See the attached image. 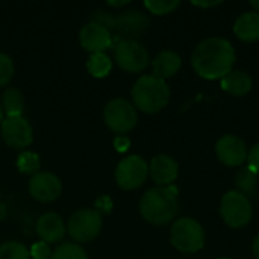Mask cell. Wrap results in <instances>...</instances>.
<instances>
[{
	"label": "cell",
	"instance_id": "cell-1",
	"mask_svg": "<svg viewBox=\"0 0 259 259\" xmlns=\"http://www.w3.org/2000/svg\"><path fill=\"white\" fill-rule=\"evenodd\" d=\"M237 55L234 46L219 36L200 41L191 55V65L194 71L208 80L223 79L232 71Z\"/></svg>",
	"mask_w": 259,
	"mask_h": 259
},
{
	"label": "cell",
	"instance_id": "cell-2",
	"mask_svg": "<svg viewBox=\"0 0 259 259\" xmlns=\"http://www.w3.org/2000/svg\"><path fill=\"white\" fill-rule=\"evenodd\" d=\"M178 211V188L173 185L152 188L140 200V212L143 219L156 226L170 223Z\"/></svg>",
	"mask_w": 259,
	"mask_h": 259
},
{
	"label": "cell",
	"instance_id": "cell-3",
	"mask_svg": "<svg viewBox=\"0 0 259 259\" xmlns=\"http://www.w3.org/2000/svg\"><path fill=\"white\" fill-rule=\"evenodd\" d=\"M134 106L146 114H156L170 102V88L165 80L147 74L141 76L132 88Z\"/></svg>",
	"mask_w": 259,
	"mask_h": 259
},
{
	"label": "cell",
	"instance_id": "cell-4",
	"mask_svg": "<svg viewBox=\"0 0 259 259\" xmlns=\"http://www.w3.org/2000/svg\"><path fill=\"white\" fill-rule=\"evenodd\" d=\"M170 240L175 249L182 253H196L205 246V231L194 219H179L173 223Z\"/></svg>",
	"mask_w": 259,
	"mask_h": 259
},
{
	"label": "cell",
	"instance_id": "cell-5",
	"mask_svg": "<svg viewBox=\"0 0 259 259\" xmlns=\"http://www.w3.org/2000/svg\"><path fill=\"white\" fill-rule=\"evenodd\" d=\"M252 203L244 193L232 190L222 197L220 215L229 228L240 229L247 226L252 220Z\"/></svg>",
	"mask_w": 259,
	"mask_h": 259
},
{
	"label": "cell",
	"instance_id": "cell-6",
	"mask_svg": "<svg viewBox=\"0 0 259 259\" xmlns=\"http://www.w3.org/2000/svg\"><path fill=\"white\" fill-rule=\"evenodd\" d=\"M102 225V215L96 209H79L70 217L67 232L74 241L88 243L100 234Z\"/></svg>",
	"mask_w": 259,
	"mask_h": 259
},
{
	"label": "cell",
	"instance_id": "cell-7",
	"mask_svg": "<svg viewBox=\"0 0 259 259\" xmlns=\"http://www.w3.org/2000/svg\"><path fill=\"white\" fill-rule=\"evenodd\" d=\"M105 123L117 134H126L137 124V109L126 99H112L103 109Z\"/></svg>",
	"mask_w": 259,
	"mask_h": 259
},
{
	"label": "cell",
	"instance_id": "cell-8",
	"mask_svg": "<svg viewBox=\"0 0 259 259\" xmlns=\"http://www.w3.org/2000/svg\"><path fill=\"white\" fill-rule=\"evenodd\" d=\"M117 65L127 73H140L149 65V53L143 44L135 39H123L114 50Z\"/></svg>",
	"mask_w": 259,
	"mask_h": 259
},
{
	"label": "cell",
	"instance_id": "cell-9",
	"mask_svg": "<svg viewBox=\"0 0 259 259\" xmlns=\"http://www.w3.org/2000/svg\"><path fill=\"white\" fill-rule=\"evenodd\" d=\"M149 176V165L147 162L138 156L132 155L120 161L115 170V181L121 190L131 191L140 188Z\"/></svg>",
	"mask_w": 259,
	"mask_h": 259
},
{
	"label": "cell",
	"instance_id": "cell-10",
	"mask_svg": "<svg viewBox=\"0 0 259 259\" xmlns=\"http://www.w3.org/2000/svg\"><path fill=\"white\" fill-rule=\"evenodd\" d=\"M2 138L14 149H26L33 140L32 127L24 117H6L2 121Z\"/></svg>",
	"mask_w": 259,
	"mask_h": 259
},
{
	"label": "cell",
	"instance_id": "cell-11",
	"mask_svg": "<svg viewBox=\"0 0 259 259\" xmlns=\"http://www.w3.org/2000/svg\"><path fill=\"white\" fill-rule=\"evenodd\" d=\"M62 184L59 178L49 171H38L29 181V193L38 202H53L61 196Z\"/></svg>",
	"mask_w": 259,
	"mask_h": 259
},
{
	"label": "cell",
	"instance_id": "cell-12",
	"mask_svg": "<svg viewBox=\"0 0 259 259\" xmlns=\"http://www.w3.org/2000/svg\"><path fill=\"white\" fill-rule=\"evenodd\" d=\"M215 153L222 164L238 167L247 161V146L237 135H225L215 144Z\"/></svg>",
	"mask_w": 259,
	"mask_h": 259
},
{
	"label": "cell",
	"instance_id": "cell-13",
	"mask_svg": "<svg viewBox=\"0 0 259 259\" xmlns=\"http://www.w3.org/2000/svg\"><path fill=\"white\" fill-rule=\"evenodd\" d=\"M79 39H80L82 47L91 52V55L105 53V50L112 46V35L109 29L99 21H91L85 24L80 29Z\"/></svg>",
	"mask_w": 259,
	"mask_h": 259
},
{
	"label": "cell",
	"instance_id": "cell-14",
	"mask_svg": "<svg viewBox=\"0 0 259 259\" xmlns=\"http://www.w3.org/2000/svg\"><path fill=\"white\" fill-rule=\"evenodd\" d=\"M149 173L158 187H170L179 173L178 162L168 155H158L152 159L149 165Z\"/></svg>",
	"mask_w": 259,
	"mask_h": 259
},
{
	"label": "cell",
	"instance_id": "cell-15",
	"mask_svg": "<svg viewBox=\"0 0 259 259\" xmlns=\"http://www.w3.org/2000/svg\"><path fill=\"white\" fill-rule=\"evenodd\" d=\"M65 225L55 212L42 214L36 222V234L44 243H59L65 235Z\"/></svg>",
	"mask_w": 259,
	"mask_h": 259
},
{
	"label": "cell",
	"instance_id": "cell-16",
	"mask_svg": "<svg viewBox=\"0 0 259 259\" xmlns=\"http://www.w3.org/2000/svg\"><path fill=\"white\" fill-rule=\"evenodd\" d=\"M182 67V59L178 53L171 50H164L161 52L153 61H152V68H153V76L165 80L171 76H175Z\"/></svg>",
	"mask_w": 259,
	"mask_h": 259
},
{
	"label": "cell",
	"instance_id": "cell-17",
	"mask_svg": "<svg viewBox=\"0 0 259 259\" xmlns=\"http://www.w3.org/2000/svg\"><path fill=\"white\" fill-rule=\"evenodd\" d=\"M234 33L237 38L243 42H255L259 41V14L252 12H244L241 14L235 24H234Z\"/></svg>",
	"mask_w": 259,
	"mask_h": 259
},
{
	"label": "cell",
	"instance_id": "cell-18",
	"mask_svg": "<svg viewBox=\"0 0 259 259\" xmlns=\"http://www.w3.org/2000/svg\"><path fill=\"white\" fill-rule=\"evenodd\" d=\"M222 90L231 96H246L252 90V77L243 70H232L222 79Z\"/></svg>",
	"mask_w": 259,
	"mask_h": 259
},
{
	"label": "cell",
	"instance_id": "cell-19",
	"mask_svg": "<svg viewBox=\"0 0 259 259\" xmlns=\"http://www.w3.org/2000/svg\"><path fill=\"white\" fill-rule=\"evenodd\" d=\"M24 108V97L18 88H8L2 96V109L8 117H21Z\"/></svg>",
	"mask_w": 259,
	"mask_h": 259
},
{
	"label": "cell",
	"instance_id": "cell-20",
	"mask_svg": "<svg viewBox=\"0 0 259 259\" xmlns=\"http://www.w3.org/2000/svg\"><path fill=\"white\" fill-rule=\"evenodd\" d=\"M87 68L94 77H105L112 68V62L106 53H93L87 61Z\"/></svg>",
	"mask_w": 259,
	"mask_h": 259
},
{
	"label": "cell",
	"instance_id": "cell-21",
	"mask_svg": "<svg viewBox=\"0 0 259 259\" xmlns=\"http://www.w3.org/2000/svg\"><path fill=\"white\" fill-rule=\"evenodd\" d=\"M50 259H88V256L79 244L64 243L56 247Z\"/></svg>",
	"mask_w": 259,
	"mask_h": 259
},
{
	"label": "cell",
	"instance_id": "cell-22",
	"mask_svg": "<svg viewBox=\"0 0 259 259\" xmlns=\"http://www.w3.org/2000/svg\"><path fill=\"white\" fill-rule=\"evenodd\" d=\"M0 259H30V253L23 244L8 241L0 246Z\"/></svg>",
	"mask_w": 259,
	"mask_h": 259
},
{
	"label": "cell",
	"instance_id": "cell-23",
	"mask_svg": "<svg viewBox=\"0 0 259 259\" xmlns=\"http://www.w3.org/2000/svg\"><path fill=\"white\" fill-rule=\"evenodd\" d=\"M17 167L24 175H35L39 170V156L33 152H24L18 156Z\"/></svg>",
	"mask_w": 259,
	"mask_h": 259
},
{
	"label": "cell",
	"instance_id": "cell-24",
	"mask_svg": "<svg viewBox=\"0 0 259 259\" xmlns=\"http://www.w3.org/2000/svg\"><path fill=\"white\" fill-rule=\"evenodd\" d=\"M144 6L149 9V12L155 15H165V14L173 12L179 6V2L178 0H146Z\"/></svg>",
	"mask_w": 259,
	"mask_h": 259
},
{
	"label": "cell",
	"instance_id": "cell-25",
	"mask_svg": "<svg viewBox=\"0 0 259 259\" xmlns=\"http://www.w3.org/2000/svg\"><path fill=\"white\" fill-rule=\"evenodd\" d=\"M238 187L246 191V193H252L255 190V184H256V173H253L249 167L240 170V173L235 178Z\"/></svg>",
	"mask_w": 259,
	"mask_h": 259
},
{
	"label": "cell",
	"instance_id": "cell-26",
	"mask_svg": "<svg viewBox=\"0 0 259 259\" xmlns=\"http://www.w3.org/2000/svg\"><path fill=\"white\" fill-rule=\"evenodd\" d=\"M14 76V62L6 53H0V87L9 83Z\"/></svg>",
	"mask_w": 259,
	"mask_h": 259
},
{
	"label": "cell",
	"instance_id": "cell-27",
	"mask_svg": "<svg viewBox=\"0 0 259 259\" xmlns=\"http://www.w3.org/2000/svg\"><path fill=\"white\" fill-rule=\"evenodd\" d=\"M30 256L33 259H49L52 256V252H50V247L47 243L44 241H38L32 246L30 249Z\"/></svg>",
	"mask_w": 259,
	"mask_h": 259
},
{
	"label": "cell",
	"instance_id": "cell-28",
	"mask_svg": "<svg viewBox=\"0 0 259 259\" xmlns=\"http://www.w3.org/2000/svg\"><path fill=\"white\" fill-rule=\"evenodd\" d=\"M247 162H249V168L253 173H259V143L252 146V149L247 152Z\"/></svg>",
	"mask_w": 259,
	"mask_h": 259
},
{
	"label": "cell",
	"instance_id": "cell-29",
	"mask_svg": "<svg viewBox=\"0 0 259 259\" xmlns=\"http://www.w3.org/2000/svg\"><path fill=\"white\" fill-rule=\"evenodd\" d=\"M112 209V200L108 196H102L96 200V211L103 215V214H109Z\"/></svg>",
	"mask_w": 259,
	"mask_h": 259
},
{
	"label": "cell",
	"instance_id": "cell-30",
	"mask_svg": "<svg viewBox=\"0 0 259 259\" xmlns=\"http://www.w3.org/2000/svg\"><path fill=\"white\" fill-rule=\"evenodd\" d=\"M114 146H115L117 152H126L129 149V146H131V141L124 135H120V137H117L114 140Z\"/></svg>",
	"mask_w": 259,
	"mask_h": 259
},
{
	"label": "cell",
	"instance_id": "cell-31",
	"mask_svg": "<svg viewBox=\"0 0 259 259\" xmlns=\"http://www.w3.org/2000/svg\"><path fill=\"white\" fill-rule=\"evenodd\" d=\"M196 6H200V8H212V6H217V5H220L222 2H193Z\"/></svg>",
	"mask_w": 259,
	"mask_h": 259
},
{
	"label": "cell",
	"instance_id": "cell-32",
	"mask_svg": "<svg viewBox=\"0 0 259 259\" xmlns=\"http://www.w3.org/2000/svg\"><path fill=\"white\" fill-rule=\"evenodd\" d=\"M253 256H255V259H259V234L253 240Z\"/></svg>",
	"mask_w": 259,
	"mask_h": 259
},
{
	"label": "cell",
	"instance_id": "cell-33",
	"mask_svg": "<svg viewBox=\"0 0 259 259\" xmlns=\"http://www.w3.org/2000/svg\"><path fill=\"white\" fill-rule=\"evenodd\" d=\"M106 3H108L109 6H124V5H127L129 2H127V0H123V2H112V0H108Z\"/></svg>",
	"mask_w": 259,
	"mask_h": 259
},
{
	"label": "cell",
	"instance_id": "cell-34",
	"mask_svg": "<svg viewBox=\"0 0 259 259\" xmlns=\"http://www.w3.org/2000/svg\"><path fill=\"white\" fill-rule=\"evenodd\" d=\"M250 6L255 9V12H258L259 14V0H252V2H250Z\"/></svg>",
	"mask_w": 259,
	"mask_h": 259
},
{
	"label": "cell",
	"instance_id": "cell-35",
	"mask_svg": "<svg viewBox=\"0 0 259 259\" xmlns=\"http://www.w3.org/2000/svg\"><path fill=\"white\" fill-rule=\"evenodd\" d=\"M2 121H3V111H2V108H0V124H2Z\"/></svg>",
	"mask_w": 259,
	"mask_h": 259
},
{
	"label": "cell",
	"instance_id": "cell-36",
	"mask_svg": "<svg viewBox=\"0 0 259 259\" xmlns=\"http://www.w3.org/2000/svg\"><path fill=\"white\" fill-rule=\"evenodd\" d=\"M217 259H231V258H217Z\"/></svg>",
	"mask_w": 259,
	"mask_h": 259
}]
</instances>
